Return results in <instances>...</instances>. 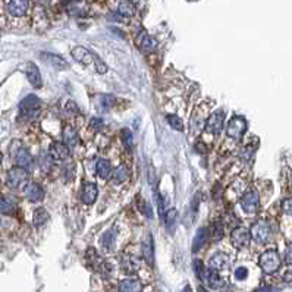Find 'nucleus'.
I'll use <instances>...</instances> for the list:
<instances>
[{"label":"nucleus","instance_id":"1","mask_svg":"<svg viewBox=\"0 0 292 292\" xmlns=\"http://www.w3.org/2000/svg\"><path fill=\"white\" fill-rule=\"evenodd\" d=\"M258 264L266 274H273L280 269V257L276 250H267L260 255Z\"/></svg>","mask_w":292,"mask_h":292},{"label":"nucleus","instance_id":"2","mask_svg":"<svg viewBox=\"0 0 292 292\" xmlns=\"http://www.w3.org/2000/svg\"><path fill=\"white\" fill-rule=\"evenodd\" d=\"M6 184L11 189H24L28 185V172L24 167H12L6 175Z\"/></svg>","mask_w":292,"mask_h":292},{"label":"nucleus","instance_id":"3","mask_svg":"<svg viewBox=\"0 0 292 292\" xmlns=\"http://www.w3.org/2000/svg\"><path fill=\"white\" fill-rule=\"evenodd\" d=\"M250 233H251V239H254L257 244H266V242L270 239L271 228H270V225H269L267 220L260 219V220H257V222L251 226Z\"/></svg>","mask_w":292,"mask_h":292},{"label":"nucleus","instance_id":"4","mask_svg":"<svg viewBox=\"0 0 292 292\" xmlns=\"http://www.w3.org/2000/svg\"><path fill=\"white\" fill-rule=\"evenodd\" d=\"M239 204H241L242 210H244L247 214H254V213H257L258 204H260V195H258L257 189H254V188L245 189V192L242 194V197H241V200H239Z\"/></svg>","mask_w":292,"mask_h":292},{"label":"nucleus","instance_id":"5","mask_svg":"<svg viewBox=\"0 0 292 292\" xmlns=\"http://www.w3.org/2000/svg\"><path fill=\"white\" fill-rule=\"evenodd\" d=\"M245 131H247V121L241 116H233L226 126V135L232 140H239Z\"/></svg>","mask_w":292,"mask_h":292},{"label":"nucleus","instance_id":"6","mask_svg":"<svg viewBox=\"0 0 292 292\" xmlns=\"http://www.w3.org/2000/svg\"><path fill=\"white\" fill-rule=\"evenodd\" d=\"M223 125H225V113L223 110H216L207 118L204 129L209 134H219L223 129Z\"/></svg>","mask_w":292,"mask_h":292},{"label":"nucleus","instance_id":"7","mask_svg":"<svg viewBox=\"0 0 292 292\" xmlns=\"http://www.w3.org/2000/svg\"><path fill=\"white\" fill-rule=\"evenodd\" d=\"M40 106H42L40 100H39L36 96L31 94V96H27V97L21 102L20 109H21V112H22L25 116H28V118H34V116L39 115V112H40Z\"/></svg>","mask_w":292,"mask_h":292},{"label":"nucleus","instance_id":"8","mask_svg":"<svg viewBox=\"0 0 292 292\" xmlns=\"http://www.w3.org/2000/svg\"><path fill=\"white\" fill-rule=\"evenodd\" d=\"M251 239V233L247 228L244 226H238L230 232V242L235 248H244L248 245Z\"/></svg>","mask_w":292,"mask_h":292},{"label":"nucleus","instance_id":"9","mask_svg":"<svg viewBox=\"0 0 292 292\" xmlns=\"http://www.w3.org/2000/svg\"><path fill=\"white\" fill-rule=\"evenodd\" d=\"M30 9V0H8L6 11L11 17L21 18Z\"/></svg>","mask_w":292,"mask_h":292},{"label":"nucleus","instance_id":"10","mask_svg":"<svg viewBox=\"0 0 292 292\" xmlns=\"http://www.w3.org/2000/svg\"><path fill=\"white\" fill-rule=\"evenodd\" d=\"M135 43H137L138 49H140L143 53H153V52H156V49H157V42H156V39L151 37V36H148L146 31H141V33L137 36Z\"/></svg>","mask_w":292,"mask_h":292},{"label":"nucleus","instance_id":"11","mask_svg":"<svg viewBox=\"0 0 292 292\" xmlns=\"http://www.w3.org/2000/svg\"><path fill=\"white\" fill-rule=\"evenodd\" d=\"M97 195H99V188L96 184L93 182H88L83 187V192H81V200L84 204H94V201L97 200Z\"/></svg>","mask_w":292,"mask_h":292},{"label":"nucleus","instance_id":"12","mask_svg":"<svg viewBox=\"0 0 292 292\" xmlns=\"http://www.w3.org/2000/svg\"><path fill=\"white\" fill-rule=\"evenodd\" d=\"M49 154L56 160H66L69 157V147L65 143H53L50 146Z\"/></svg>","mask_w":292,"mask_h":292},{"label":"nucleus","instance_id":"13","mask_svg":"<svg viewBox=\"0 0 292 292\" xmlns=\"http://www.w3.org/2000/svg\"><path fill=\"white\" fill-rule=\"evenodd\" d=\"M25 74H27V78H28V81L31 83L33 87H36V88L42 87V74H40V69H39L37 65H34L31 62L27 63Z\"/></svg>","mask_w":292,"mask_h":292},{"label":"nucleus","instance_id":"14","mask_svg":"<svg viewBox=\"0 0 292 292\" xmlns=\"http://www.w3.org/2000/svg\"><path fill=\"white\" fill-rule=\"evenodd\" d=\"M204 279L207 282V285L211 288V289H220L222 286H225V280L222 279V276L219 274L217 270H213V269H209L204 274Z\"/></svg>","mask_w":292,"mask_h":292},{"label":"nucleus","instance_id":"15","mask_svg":"<svg viewBox=\"0 0 292 292\" xmlns=\"http://www.w3.org/2000/svg\"><path fill=\"white\" fill-rule=\"evenodd\" d=\"M25 195L31 203H39L44 198V189L39 184H30L25 188Z\"/></svg>","mask_w":292,"mask_h":292},{"label":"nucleus","instance_id":"16","mask_svg":"<svg viewBox=\"0 0 292 292\" xmlns=\"http://www.w3.org/2000/svg\"><path fill=\"white\" fill-rule=\"evenodd\" d=\"M141 252H143L144 260H146L150 266H153V263H154V245H153V238H151V235H148V236L143 241Z\"/></svg>","mask_w":292,"mask_h":292},{"label":"nucleus","instance_id":"17","mask_svg":"<svg viewBox=\"0 0 292 292\" xmlns=\"http://www.w3.org/2000/svg\"><path fill=\"white\" fill-rule=\"evenodd\" d=\"M258 148V140L257 138H251V140H247V143L242 146V148H241V153H239V157L242 159V160H250L252 156H254V153H255V150Z\"/></svg>","mask_w":292,"mask_h":292},{"label":"nucleus","instance_id":"18","mask_svg":"<svg viewBox=\"0 0 292 292\" xmlns=\"http://www.w3.org/2000/svg\"><path fill=\"white\" fill-rule=\"evenodd\" d=\"M228 267H229V258L226 254L217 252L210 258V269L220 271V270H226Z\"/></svg>","mask_w":292,"mask_h":292},{"label":"nucleus","instance_id":"19","mask_svg":"<svg viewBox=\"0 0 292 292\" xmlns=\"http://www.w3.org/2000/svg\"><path fill=\"white\" fill-rule=\"evenodd\" d=\"M121 264H122V270L126 274H132V273L138 271L140 266H141L140 261H138V258H135L134 255H124Z\"/></svg>","mask_w":292,"mask_h":292},{"label":"nucleus","instance_id":"20","mask_svg":"<svg viewBox=\"0 0 292 292\" xmlns=\"http://www.w3.org/2000/svg\"><path fill=\"white\" fill-rule=\"evenodd\" d=\"M119 292H143V283L138 279H124L119 283Z\"/></svg>","mask_w":292,"mask_h":292},{"label":"nucleus","instance_id":"21","mask_svg":"<svg viewBox=\"0 0 292 292\" xmlns=\"http://www.w3.org/2000/svg\"><path fill=\"white\" fill-rule=\"evenodd\" d=\"M72 58L81 65H88L93 61V55L90 53V50H87L85 47H81V46L72 49Z\"/></svg>","mask_w":292,"mask_h":292},{"label":"nucleus","instance_id":"22","mask_svg":"<svg viewBox=\"0 0 292 292\" xmlns=\"http://www.w3.org/2000/svg\"><path fill=\"white\" fill-rule=\"evenodd\" d=\"M40 56H42V59H43L44 62H47V63H50V65H53V66H56V68H59V69H68V68H69L68 62H66L63 58L58 56V55H53V53H42Z\"/></svg>","mask_w":292,"mask_h":292},{"label":"nucleus","instance_id":"23","mask_svg":"<svg viewBox=\"0 0 292 292\" xmlns=\"http://www.w3.org/2000/svg\"><path fill=\"white\" fill-rule=\"evenodd\" d=\"M15 160H17L18 166H20V167H24V169L31 167V166H33V162H34L31 153H30L27 148H21V150L15 154Z\"/></svg>","mask_w":292,"mask_h":292},{"label":"nucleus","instance_id":"24","mask_svg":"<svg viewBox=\"0 0 292 292\" xmlns=\"http://www.w3.org/2000/svg\"><path fill=\"white\" fill-rule=\"evenodd\" d=\"M116 103V99L115 96H110V94H100V96H96V106L103 112V110H107V109H112Z\"/></svg>","mask_w":292,"mask_h":292},{"label":"nucleus","instance_id":"25","mask_svg":"<svg viewBox=\"0 0 292 292\" xmlns=\"http://www.w3.org/2000/svg\"><path fill=\"white\" fill-rule=\"evenodd\" d=\"M97 175L102 178V179H109L112 175H113V169H112V165L109 160L106 159H100L97 162Z\"/></svg>","mask_w":292,"mask_h":292},{"label":"nucleus","instance_id":"26","mask_svg":"<svg viewBox=\"0 0 292 292\" xmlns=\"http://www.w3.org/2000/svg\"><path fill=\"white\" fill-rule=\"evenodd\" d=\"M80 138H78V134L77 131L72 128V126H66L65 131H63V143L69 147V148H74L77 147Z\"/></svg>","mask_w":292,"mask_h":292},{"label":"nucleus","instance_id":"27","mask_svg":"<svg viewBox=\"0 0 292 292\" xmlns=\"http://www.w3.org/2000/svg\"><path fill=\"white\" fill-rule=\"evenodd\" d=\"M209 236H210V235H209V229H207V228L198 229L197 233H195V238H194V241H192V250H194V251H198V250L206 244V241H207Z\"/></svg>","mask_w":292,"mask_h":292},{"label":"nucleus","instance_id":"28","mask_svg":"<svg viewBox=\"0 0 292 292\" xmlns=\"http://www.w3.org/2000/svg\"><path fill=\"white\" fill-rule=\"evenodd\" d=\"M15 210V201L6 195H0V213L11 214Z\"/></svg>","mask_w":292,"mask_h":292},{"label":"nucleus","instance_id":"29","mask_svg":"<svg viewBox=\"0 0 292 292\" xmlns=\"http://www.w3.org/2000/svg\"><path fill=\"white\" fill-rule=\"evenodd\" d=\"M113 179H115L116 184H122V182L128 181L129 179V169L125 165L118 166L113 172Z\"/></svg>","mask_w":292,"mask_h":292},{"label":"nucleus","instance_id":"30","mask_svg":"<svg viewBox=\"0 0 292 292\" xmlns=\"http://www.w3.org/2000/svg\"><path fill=\"white\" fill-rule=\"evenodd\" d=\"M118 12L124 17H134L135 15V6L129 0H122L118 5Z\"/></svg>","mask_w":292,"mask_h":292},{"label":"nucleus","instance_id":"31","mask_svg":"<svg viewBox=\"0 0 292 292\" xmlns=\"http://www.w3.org/2000/svg\"><path fill=\"white\" fill-rule=\"evenodd\" d=\"M33 220H34V225H36V226H43V225L49 220V213H47V210L43 209V207L37 209V210L34 211Z\"/></svg>","mask_w":292,"mask_h":292},{"label":"nucleus","instance_id":"32","mask_svg":"<svg viewBox=\"0 0 292 292\" xmlns=\"http://www.w3.org/2000/svg\"><path fill=\"white\" fill-rule=\"evenodd\" d=\"M166 121H167V124H169L173 129H176V131H184V125H182V121H181L179 116H176V115H167V116H166Z\"/></svg>","mask_w":292,"mask_h":292},{"label":"nucleus","instance_id":"33","mask_svg":"<svg viewBox=\"0 0 292 292\" xmlns=\"http://www.w3.org/2000/svg\"><path fill=\"white\" fill-rule=\"evenodd\" d=\"M137 200H138V209H140V211L144 213L148 219H151V217H153V210H151L150 204H148L146 200H141L140 197H138Z\"/></svg>","mask_w":292,"mask_h":292},{"label":"nucleus","instance_id":"34","mask_svg":"<svg viewBox=\"0 0 292 292\" xmlns=\"http://www.w3.org/2000/svg\"><path fill=\"white\" fill-rule=\"evenodd\" d=\"M192 269H194V273L197 274V277H200V279H203L204 277V274H206V270H204V264H203V261L201 260H194L192 261Z\"/></svg>","mask_w":292,"mask_h":292},{"label":"nucleus","instance_id":"35","mask_svg":"<svg viewBox=\"0 0 292 292\" xmlns=\"http://www.w3.org/2000/svg\"><path fill=\"white\" fill-rule=\"evenodd\" d=\"M222 235H223V226H222L219 222L213 223V225H211V238L217 241V239L222 238Z\"/></svg>","mask_w":292,"mask_h":292},{"label":"nucleus","instance_id":"36","mask_svg":"<svg viewBox=\"0 0 292 292\" xmlns=\"http://www.w3.org/2000/svg\"><path fill=\"white\" fill-rule=\"evenodd\" d=\"M122 141H124V144L126 146V147H132V144H134V135H132V132L129 131V129H124L122 131Z\"/></svg>","mask_w":292,"mask_h":292},{"label":"nucleus","instance_id":"37","mask_svg":"<svg viewBox=\"0 0 292 292\" xmlns=\"http://www.w3.org/2000/svg\"><path fill=\"white\" fill-rule=\"evenodd\" d=\"M233 277L238 280V282H241V280H245L247 277H248V270H247V267H238V269H235V271H233Z\"/></svg>","mask_w":292,"mask_h":292},{"label":"nucleus","instance_id":"38","mask_svg":"<svg viewBox=\"0 0 292 292\" xmlns=\"http://www.w3.org/2000/svg\"><path fill=\"white\" fill-rule=\"evenodd\" d=\"M40 162H42V167H43L44 170H49V169L52 167V156L43 153V154L40 156Z\"/></svg>","mask_w":292,"mask_h":292},{"label":"nucleus","instance_id":"39","mask_svg":"<svg viewBox=\"0 0 292 292\" xmlns=\"http://www.w3.org/2000/svg\"><path fill=\"white\" fill-rule=\"evenodd\" d=\"M165 214H166V216H165V220H166V226L172 228V226H173V222H175V219H176V210H175V209H172V210L166 211Z\"/></svg>","mask_w":292,"mask_h":292},{"label":"nucleus","instance_id":"40","mask_svg":"<svg viewBox=\"0 0 292 292\" xmlns=\"http://www.w3.org/2000/svg\"><path fill=\"white\" fill-rule=\"evenodd\" d=\"M103 245H104L107 250H112V248L115 247V238H113L112 232L106 233V236H104V239H103Z\"/></svg>","mask_w":292,"mask_h":292},{"label":"nucleus","instance_id":"41","mask_svg":"<svg viewBox=\"0 0 292 292\" xmlns=\"http://www.w3.org/2000/svg\"><path fill=\"white\" fill-rule=\"evenodd\" d=\"M282 210H283L285 214L292 216V198H286V200H283V203H282Z\"/></svg>","mask_w":292,"mask_h":292},{"label":"nucleus","instance_id":"42","mask_svg":"<svg viewBox=\"0 0 292 292\" xmlns=\"http://www.w3.org/2000/svg\"><path fill=\"white\" fill-rule=\"evenodd\" d=\"M90 125H91V128L96 129V131H100V129H103V126H104V124H103V121H102L100 118H93L91 122H90Z\"/></svg>","mask_w":292,"mask_h":292},{"label":"nucleus","instance_id":"43","mask_svg":"<svg viewBox=\"0 0 292 292\" xmlns=\"http://www.w3.org/2000/svg\"><path fill=\"white\" fill-rule=\"evenodd\" d=\"M96 71H97V74H106L107 72V66L104 65V62H102L100 59H97L96 61Z\"/></svg>","mask_w":292,"mask_h":292},{"label":"nucleus","instance_id":"44","mask_svg":"<svg viewBox=\"0 0 292 292\" xmlns=\"http://www.w3.org/2000/svg\"><path fill=\"white\" fill-rule=\"evenodd\" d=\"M74 173H75V167H74V165L71 163V165H68V166L65 167V178H66V181H71L72 176H74Z\"/></svg>","mask_w":292,"mask_h":292},{"label":"nucleus","instance_id":"45","mask_svg":"<svg viewBox=\"0 0 292 292\" xmlns=\"http://www.w3.org/2000/svg\"><path fill=\"white\" fill-rule=\"evenodd\" d=\"M66 110H68L71 115H78V113H80V109H78V106H77L74 102H68V104H66Z\"/></svg>","mask_w":292,"mask_h":292},{"label":"nucleus","instance_id":"46","mask_svg":"<svg viewBox=\"0 0 292 292\" xmlns=\"http://www.w3.org/2000/svg\"><path fill=\"white\" fill-rule=\"evenodd\" d=\"M285 261L288 264H292V244H289L286 247V252H285Z\"/></svg>","mask_w":292,"mask_h":292},{"label":"nucleus","instance_id":"47","mask_svg":"<svg viewBox=\"0 0 292 292\" xmlns=\"http://www.w3.org/2000/svg\"><path fill=\"white\" fill-rule=\"evenodd\" d=\"M195 150H197L198 153H207V151H209V148L206 147V144L201 143V141H197V144H195Z\"/></svg>","mask_w":292,"mask_h":292},{"label":"nucleus","instance_id":"48","mask_svg":"<svg viewBox=\"0 0 292 292\" xmlns=\"http://www.w3.org/2000/svg\"><path fill=\"white\" fill-rule=\"evenodd\" d=\"M283 280L288 282V283H292V270H291V271H286V273L283 274Z\"/></svg>","mask_w":292,"mask_h":292},{"label":"nucleus","instance_id":"49","mask_svg":"<svg viewBox=\"0 0 292 292\" xmlns=\"http://www.w3.org/2000/svg\"><path fill=\"white\" fill-rule=\"evenodd\" d=\"M36 2L39 5H42V6H47V5H50L53 2V0H36Z\"/></svg>","mask_w":292,"mask_h":292},{"label":"nucleus","instance_id":"50","mask_svg":"<svg viewBox=\"0 0 292 292\" xmlns=\"http://www.w3.org/2000/svg\"><path fill=\"white\" fill-rule=\"evenodd\" d=\"M197 292H209L206 288H203V286H198V289H197Z\"/></svg>","mask_w":292,"mask_h":292},{"label":"nucleus","instance_id":"51","mask_svg":"<svg viewBox=\"0 0 292 292\" xmlns=\"http://www.w3.org/2000/svg\"><path fill=\"white\" fill-rule=\"evenodd\" d=\"M181 292H189V288H188V286H187V288H184V289H182V291H181Z\"/></svg>","mask_w":292,"mask_h":292},{"label":"nucleus","instance_id":"52","mask_svg":"<svg viewBox=\"0 0 292 292\" xmlns=\"http://www.w3.org/2000/svg\"><path fill=\"white\" fill-rule=\"evenodd\" d=\"M2 160H3V156H2V153H0V166H2Z\"/></svg>","mask_w":292,"mask_h":292}]
</instances>
